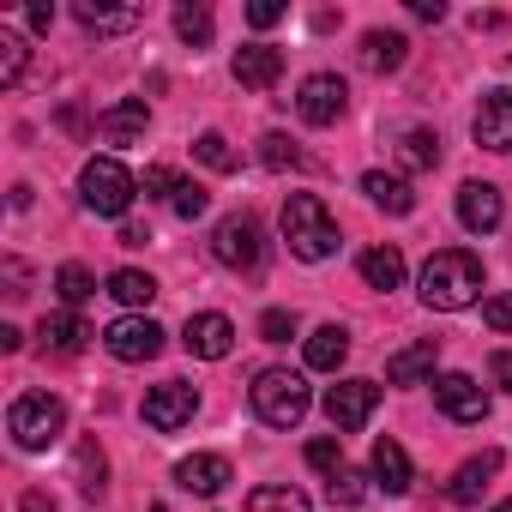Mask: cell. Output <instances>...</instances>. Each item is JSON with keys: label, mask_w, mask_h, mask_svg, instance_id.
<instances>
[{"label": "cell", "mask_w": 512, "mask_h": 512, "mask_svg": "<svg viewBox=\"0 0 512 512\" xmlns=\"http://www.w3.org/2000/svg\"><path fill=\"white\" fill-rule=\"evenodd\" d=\"M494 512H512V500H500V506H494Z\"/></svg>", "instance_id": "cell-50"}, {"label": "cell", "mask_w": 512, "mask_h": 512, "mask_svg": "<svg viewBox=\"0 0 512 512\" xmlns=\"http://www.w3.org/2000/svg\"><path fill=\"white\" fill-rule=\"evenodd\" d=\"M19 79H25V43H19L13 31H0V85L13 91Z\"/></svg>", "instance_id": "cell-34"}, {"label": "cell", "mask_w": 512, "mask_h": 512, "mask_svg": "<svg viewBox=\"0 0 512 512\" xmlns=\"http://www.w3.org/2000/svg\"><path fill=\"white\" fill-rule=\"evenodd\" d=\"M476 145L482 151H512V91H488L476 103Z\"/></svg>", "instance_id": "cell-17"}, {"label": "cell", "mask_w": 512, "mask_h": 512, "mask_svg": "<svg viewBox=\"0 0 512 512\" xmlns=\"http://www.w3.org/2000/svg\"><path fill=\"white\" fill-rule=\"evenodd\" d=\"M500 464H506V458H500V446H488V452L464 458V464L452 470V482H446V500H452V506H476V500H482V488L500 476Z\"/></svg>", "instance_id": "cell-13"}, {"label": "cell", "mask_w": 512, "mask_h": 512, "mask_svg": "<svg viewBox=\"0 0 512 512\" xmlns=\"http://www.w3.org/2000/svg\"><path fill=\"white\" fill-rule=\"evenodd\" d=\"M193 157H199L205 169H217V175H235V169H241V157H235V145H229L223 133H199V139H193Z\"/></svg>", "instance_id": "cell-31"}, {"label": "cell", "mask_w": 512, "mask_h": 512, "mask_svg": "<svg viewBox=\"0 0 512 512\" xmlns=\"http://www.w3.org/2000/svg\"><path fill=\"white\" fill-rule=\"evenodd\" d=\"M482 296V260L464 247H440L434 260L422 266V302L440 308V314H458Z\"/></svg>", "instance_id": "cell-1"}, {"label": "cell", "mask_w": 512, "mask_h": 512, "mask_svg": "<svg viewBox=\"0 0 512 512\" xmlns=\"http://www.w3.org/2000/svg\"><path fill=\"white\" fill-rule=\"evenodd\" d=\"M145 127H151V109H145L139 97H121V103H109V109L97 115V139H103V145H139Z\"/></svg>", "instance_id": "cell-14"}, {"label": "cell", "mask_w": 512, "mask_h": 512, "mask_svg": "<svg viewBox=\"0 0 512 512\" xmlns=\"http://www.w3.org/2000/svg\"><path fill=\"white\" fill-rule=\"evenodd\" d=\"M404 55H410V43H404L398 31H368V37H362V67H368V73H398Z\"/></svg>", "instance_id": "cell-24"}, {"label": "cell", "mask_w": 512, "mask_h": 512, "mask_svg": "<svg viewBox=\"0 0 512 512\" xmlns=\"http://www.w3.org/2000/svg\"><path fill=\"white\" fill-rule=\"evenodd\" d=\"M103 344H109L115 362H151V356L163 350V326L145 320V314H127V320H115V326L103 332Z\"/></svg>", "instance_id": "cell-10"}, {"label": "cell", "mask_w": 512, "mask_h": 512, "mask_svg": "<svg viewBox=\"0 0 512 512\" xmlns=\"http://www.w3.org/2000/svg\"><path fill=\"white\" fill-rule=\"evenodd\" d=\"M19 344H25V332H19V326H0V350H7V356H13Z\"/></svg>", "instance_id": "cell-49"}, {"label": "cell", "mask_w": 512, "mask_h": 512, "mask_svg": "<svg viewBox=\"0 0 512 512\" xmlns=\"http://www.w3.org/2000/svg\"><path fill=\"white\" fill-rule=\"evenodd\" d=\"M175 482H181L187 494L211 500V494H223V488H229V458H223V452H193V458H181V464H175Z\"/></svg>", "instance_id": "cell-16"}, {"label": "cell", "mask_w": 512, "mask_h": 512, "mask_svg": "<svg viewBox=\"0 0 512 512\" xmlns=\"http://www.w3.org/2000/svg\"><path fill=\"white\" fill-rule=\"evenodd\" d=\"M500 217H506V205H500V187H494V181H464V187H458V223H464L470 235L500 229Z\"/></svg>", "instance_id": "cell-12"}, {"label": "cell", "mask_w": 512, "mask_h": 512, "mask_svg": "<svg viewBox=\"0 0 512 512\" xmlns=\"http://www.w3.org/2000/svg\"><path fill=\"white\" fill-rule=\"evenodd\" d=\"M211 7H199V0H181V7H175V37L181 43H193V49H205L211 43Z\"/></svg>", "instance_id": "cell-29"}, {"label": "cell", "mask_w": 512, "mask_h": 512, "mask_svg": "<svg viewBox=\"0 0 512 512\" xmlns=\"http://www.w3.org/2000/svg\"><path fill=\"white\" fill-rule=\"evenodd\" d=\"M344 109H350V91H344L338 73H308V79H302L296 115H302L308 127H332V121H344Z\"/></svg>", "instance_id": "cell-7"}, {"label": "cell", "mask_w": 512, "mask_h": 512, "mask_svg": "<svg viewBox=\"0 0 512 512\" xmlns=\"http://www.w3.org/2000/svg\"><path fill=\"white\" fill-rule=\"evenodd\" d=\"M482 320H488L494 332H512V290H506V296H488V302H482Z\"/></svg>", "instance_id": "cell-41"}, {"label": "cell", "mask_w": 512, "mask_h": 512, "mask_svg": "<svg viewBox=\"0 0 512 512\" xmlns=\"http://www.w3.org/2000/svg\"><path fill=\"white\" fill-rule=\"evenodd\" d=\"M25 19H31V31H49V25H55V7H43V0H31V13H25Z\"/></svg>", "instance_id": "cell-47"}, {"label": "cell", "mask_w": 512, "mask_h": 512, "mask_svg": "<svg viewBox=\"0 0 512 512\" xmlns=\"http://www.w3.org/2000/svg\"><path fill=\"white\" fill-rule=\"evenodd\" d=\"M260 338H266V344H290V338H296V314H290V308H266Z\"/></svg>", "instance_id": "cell-39"}, {"label": "cell", "mask_w": 512, "mask_h": 512, "mask_svg": "<svg viewBox=\"0 0 512 512\" xmlns=\"http://www.w3.org/2000/svg\"><path fill=\"white\" fill-rule=\"evenodd\" d=\"M278 19H284V7H278V0H253V7H247V25H253V31H272Z\"/></svg>", "instance_id": "cell-42"}, {"label": "cell", "mask_w": 512, "mask_h": 512, "mask_svg": "<svg viewBox=\"0 0 512 512\" xmlns=\"http://www.w3.org/2000/svg\"><path fill=\"white\" fill-rule=\"evenodd\" d=\"M260 163H266V169H302V151H296L290 133H266V139H260Z\"/></svg>", "instance_id": "cell-33"}, {"label": "cell", "mask_w": 512, "mask_h": 512, "mask_svg": "<svg viewBox=\"0 0 512 512\" xmlns=\"http://www.w3.org/2000/svg\"><path fill=\"white\" fill-rule=\"evenodd\" d=\"M193 410H199V392H193L187 380H163V386H151V392H145V422H151L157 434L187 428V422H193Z\"/></svg>", "instance_id": "cell-9"}, {"label": "cell", "mask_w": 512, "mask_h": 512, "mask_svg": "<svg viewBox=\"0 0 512 512\" xmlns=\"http://www.w3.org/2000/svg\"><path fill=\"white\" fill-rule=\"evenodd\" d=\"M37 338H43V350H49V356H79L97 332H91L79 314H49V320L37 326Z\"/></svg>", "instance_id": "cell-22"}, {"label": "cell", "mask_w": 512, "mask_h": 512, "mask_svg": "<svg viewBox=\"0 0 512 512\" xmlns=\"http://www.w3.org/2000/svg\"><path fill=\"white\" fill-rule=\"evenodd\" d=\"M211 260H217V266H229V272H260V266H266V235H260V217H247V211L223 217V223L211 229Z\"/></svg>", "instance_id": "cell-6"}, {"label": "cell", "mask_w": 512, "mask_h": 512, "mask_svg": "<svg viewBox=\"0 0 512 512\" xmlns=\"http://www.w3.org/2000/svg\"><path fill=\"white\" fill-rule=\"evenodd\" d=\"M79 488H85L91 500L103 494V452H97V440H85V446H79Z\"/></svg>", "instance_id": "cell-36"}, {"label": "cell", "mask_w": 512, "mask_h": 512, "mask_svg": "<svg viewBox=\"0 0 512 512\" xmlns=\"http://www.w3.org/2000/svg\"><path fill=\"white\" fill-rule=\"evenodd\" d=\"M368 464H374V482H380L392 500L410 494V452H404L398 440H374V458H368Z\"/></svg>", "instance_id": "cell-23"}, {"label": "cell", "mask_w": 512, "mask_h": 512, "mask_svg": "<svg viewBox=\"0 0 512 512\" xmlns=\"http://www.w3.org/2000/svg\"><path fill=\"white\" fill-rule=\"evenodd\" d=\"M380 410V386L374 380H338L332 392H326V416H332V428L338 434H356V428H368V416Z\"/></svg>", "instance_id": "cell-8"}, {"label": "cell", "mask_w": 512, "mask_h": 512, "mask_svg": "<svg viewBox=\"0 0 512 512\" xmlns=\"http://www.w3.org/2000/svg\"><path fill=\"white\" fill-rule=\"evenodd\" d=\"M139 193H151V199H175V193H181V175H175L169 163H151L145 181H139Z\"/></svg>", "instance_id": "cell-37"}, {"label": "cell", "mask_w": 512, "mask_h": 512, "mask_svg": "<svg viewBox=\"0 0 512 512\" xmlns=\"http://www.w3.org/2000/svg\"><path fill=\"white\" fill-rule=\"evenodd\" d=\"M109 296H115L121 308H151V302H157V278H151V272L121 266V272L109 278Z\"/></svg>", "instance_id": "cell-27"}, {"label": "cell", "mask_w": 512, "mask_h": 512, "mask_svg": "<svg viewBox=\"0 0 512 512\" xmlns=\"http://www.w3.org/2000/svg\"><path fill=\"white\" fill-rule=\"evenodd\" d=\"M362 193H368L386 217H410V211H416V193H410V181H404V175L368 169V175H362Z\"/></svg>", "instance_id": "cell-21"}, {"label": "cell", "mask_w": 512, "mask_h": 512, "mask_svg": "<svg viewBox=\"0 0 512 512\" xmlns=\"http://www.w3.org/2000/svg\"><path fill=\"white\" fill-rule=\"evenodd\" d=\"M308 464H314V470H320V476L332 482V476L344 470V446H338L332 434H320V440H308Z\"/></svg>", "instance_id": "cell-35"}, {"label": "cell", "mask_w": 512, "mask_h": 512, "mask_svg": "<svg viewBox=\"0 0 512 512\" xmlns=\"http://www.w3.org/2000/svg\"><path fill=\"white\" fill-rule=\"evenodd\" d=\"M434 404H440V416H452V422H482V416H488V392H482L470 374H440V380H434Z\"/></svg>", "instance_id": "cell-11"}, {"label": "cell", "mask_w": 512, "mask_h": 512, "mask_svg": "<svg viewBox=\"0 0 512 512\" xmlns=\"http://www.w3.org/2000/svg\"><path fill=\"white\" fill-rule=\"evenodd\" d=\"M145 241H151V229H139V223L121 229V247H145Z\"/></svg>", "instance_id": "cell-48"}, {"label": "cell", "mask_w": 512, "mask_h": 512, "mask_svg": "<svg viewBox=\"0 0 512 512\" xmlns=\"http://www.w3.org/2000/svg\"><path fill=\"white\" fill-rule=\"evenodd\" d=\"M344 356H350V332H344V326H320V332L308 338V368H314V374H338Z\"/></svg>", "instance_id": "cell-25"}, {"label": "cell", "mask_w": 512, "mask_h": 512, "mask_svg": "<svg viewBox=\"0 0 512 512\" xmlns=\"http://www.w3.org/2000/svg\"><path fill=\"white\" fill-rule=\"evenodd\" d=\"M362 278H368V290H398L404 284V253L398 247H368L362 253Z\"/></svg>", "instance_id": "cell-26"}, {"label": "cell", "mask_w": 512, "mask_h": 512, "mask_svg": "<svg viewBox=\"0 0 512 512\" xmlns=\"http://www.w3.org/2000/svg\"><path fill=\"white\" fill-rule=\"evenodd\" d=\"M247 398H253V416H260L266 428H296L302 416H308V380L302 374H290V368H260L253 374V386H247Z\"/></svg>", "instance_id": "cell-3"}, {"label": "cell", "mask_w": 512, "mask_h": 512, "mask_svg": "<svg viewBox=\"0 0 512 512\" xmlns=\"http://www.w3.org/2000/svg\"><path fill=\"white\" fill-rule=\"evenodd\" d=\"M326 494H332V506H362V476H356V470L344 464V470H338V476L326 482Z\"/></svg>", "instance_id": "cell-40"}, {"label": "cell", "mask_w": 512, "mask_h": 512, "mask_svg": "<svg viewBox=\"0 0 512 512\" xmlns=\"http://www.w3.org/2000/svg\"><path fill=\"white\" fill-rule=\"evenodd\" d=\"M488 374H494V380H500V386L512 392V350H494V362H488Z\"/></svg>", "instance_id": "cell-46"}, {"label": "cell", "mask_w": 512, "mask_h": 512, "mask_svg": "<svg viewBox=\"0 0 512 512\" xmlns=\"http://www.w3.org/2000/svg\"><path fill=\"white\" fill-rule=\"evenodd\" d=\"M73 19L97 37H121V31H139L145 25V7H97V0H79Z\"/></svg>", "instance_id": "cell-20"}, {"label": "cell", "mask_w": 512, "mask_h": 512, "mask_svg": "<svg viewBox=\"0 0 512 512\" xmlns=\"http://www.w3.org/2000/svg\"><path fill=\"white\" fill-rule=\"evenodd\" d=\"M181 344H187V356H199V362H223V356L235 350V326H229L223 314H193L187 332H181Z\"/></svg>", "instance_id": "cell-15"}, {"label": "cell", "mask_w": 512, "mask_h": 512, "mask_svg": "<svg viewBox=\"0 0 512 512\" xmlns=\"http://www.w3.org/2000/svg\"><path fill=\"white\" fill-rule=\"evenodd\" d=\"M247 512H314V506H308L302 488L272 482V488H253V494H247Z\"/></svg>", "instance_id": "cell-28"}, {"label": "cell", "mask_w": 512, "mask_h": 512, "mask_svg": "<svg viewBox=\"0 0 512 512\" xmlns=\"http://www.w3.org/2000/svg\"><path fill=\"white\" fill-rule=\"evenodd\" d=\"M278 73H284V55H278V49H266V43L235 49V85H247V91H272Z\"/></svg>", "instance_id": "cell-18"}, {"label": "cell", "mask_w": 512, "mask_h": 512, "mask_svg": "<svg viewBox=\"0 0 512 512\" xmlns=\"http://www.w3.org/2000/svg\"><path fill=\"white\" fill-rule=\"evenodd\" d=\"M398 157H404V169H434V163H440V139H434L428 127H410V133L398 139Z\"/></svg>", "instance_id": "cell-30"}, {"label": "cell", "mask_w": 512, "mask_h": 512, "mask_svg": "<svg viewBox=\"0 0 512 512\" xmlns=\"http://www.w3.org/2000/svg\"><path fill=\"white\" fill-rule=\"evenodd\" d=\"M284 241H290L296 260H308V266H320V260L338 253V223H332L320 193H290L284 199Z\"/></svg>", "instance_id": "cell-2"}, {"label": "cell", "mask_w": 512, "mask_h": 512, "mask_svg": "<svg viewBox=\"0 0 512 512\" xmlns=\"http://www.w3.org/2000/svg\"><path fill=\"white\" fill-rule=\"evenodd\" d=\"M55 290H61V302H67V308H79V302H91V296H97V278H91L79 260H67V266L55 272Z\"/></svg>", "instance_id": "cell-32"}, {"label": "cell", "mask_w": 512, "mask_h": 512, "mask_svg": "<svg viewBox=\"0 0 512 512\" xmlns=\"http://www.w3.org/2000/svg\"><path fill=\"white\" fill-rule=\"evenodd\" d=\"M79 193H85V205L97 217H127V205L139 199V181H133V169L121 157H91L85 175H79Z\"/></svg>", "instance_id": "cell-5"}, {"label": "cell", "mask_w": 512, "mask_h": 512, "mask_svg": "<svg viewBox=\"0 0 512 512\" xmlns=\"http://www.w3.org/2000/svg\"><path fill=\"white\" fill-rule=\"evenodd\" d=\"M19 512H61V506H55V500H49L43 488H25V500H19Z\"/></svg>", "instance_id": "cell-45"}, {"label": "cell", "mask_w": 512, "mask_h": 512, "mask_svg": "<svg viewBox=\"0 0 512 512\" xmlns=\"http://www.w3.org/2000/svg\"><path fill=\"white\" fill-rule=\"evenodd\" d=\"M434 362H440V344H434V338L404 344V350H392V356H386V380H392V386H416V380H428V374H434Z\"/></svg>", "instance_id": "cell-19"}, {"label": "cell", "mask_w": 512, "mask_h": 512, "mask_svg": "<svg viewBox=\"0 0 512 512\" xmlns=\"http://www.w3.org/2000/svg\"><path fill=\"white\" fill-rule=\"evenodd\" d=\"M169 205H175V217H181V223H193V217H205V205H211V193H205L199 181H181V193H175Z\"/></svg>", "instance_id": "cell-38"}, {"label": "cell", "mask_w": 512, "mask_h": 512, "mask_svg": "<svg viewBox=\"0 0 512 512\" xmlns=\"http://www.w3.org/2000/svg\"><path fill=\"white\" fill-rule=\"evenodd\" d=\"M410 13L428 19V25H440V19H446V0H410Z\"/></svg>", "instance_id": "cell-44"}, {"label": "cell", "mask_w": 512, "mask_h": 512, "mask_svg": "<svg viewBox=\"0 0 512 512\" xmlns=\"http://www.w3.org/2000/svg\"><path fill=\"white\" fill-rule=\"evenodd\" d=\"M7 428H13V440H19L25 452H49V446L67 434V404H61L55 392H25V398H13V410H7Z\"/></svg>", "instance_id": "cell-4"}, {"label": "cell", "mask_w": 512, "mask_h": 512, "mask_svg": "<svg viewBox=\"0 0 512 512\" xmlns=\"http://www.w3.org/2000/svg\"><path fill=\"white\" fill-rule=\"evenodd\" d=\"M0 272H7V296H13V302H25V296H31V290H25V284H31L25 260H7V266H0Z\"/></svg>", "instance_id": "cell-43"}]
</instances>
